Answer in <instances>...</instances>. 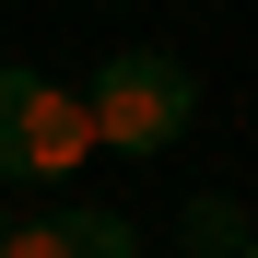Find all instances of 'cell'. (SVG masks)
Returning a JSON list of instances; mask_svg holds the SVG:
<instances>
[{
	"label": "cell",
	"mask_w": 258,
	"mask_h": 258,
	"mask_svg": "<svg viewBox=\"0 0 258 258\" xmlns=\"http://www.w3.org/2000/svg\"><path fill=\"white\" fill-rule=\"evenodd\" d=\"M235 258H258V235H246V246H235Z\"/></svg>",
	"instance_id": "6"
},
{
	"label": "cell",
	"mask_w": 258,
	"mask_h": 258,
	"mask_svg": "<svg viewBox=\"0 0 258 258\" xmlns=\"http://www.w3.org/2000/svg\"><path fill=\"white\" fill-rule=\"evenodd\" d=\"M94 153H106V141H94V106H82L71 82L0 59V188H59V176H82Z\"/></svg>",
	"instance_id": "2"
},
{
	"label": "cell",
	"mask_w": 258,
	"mask_h": 258,
	"mask_svg": "<svg viewBox=\"0 0 258 258\" xmlns=\"http://www.w3.org/2000/svg\"><path fill=\"white\" fill-rule=\"evenodd\" d=\"M0 246H12V211H0Z\"/></svg>",
	"instance_id": "5"
},
{
	"label": "cell",
	"mask_w": 258,
	"mask_h": 258,
	"mask_svg": "<svg viewBox=\"0 0 258 258\" xmlns=\"http://www.w3.org/2000/svg\"><path fill=\"white\" fill-rule=\"evenodd\" d=\"M82 106H94V141H106V153L153 164V153L188 141V117H200V71H188L176 47H106L94 82H82Z\"/></svg>",
	"instance_id": "1"
},
{
	"label": "cell",
	"mask_w": 258,
	"mask_h": 258,
	"mask_svg": "<svg viewBox=\"0 0 258 258\" xmlns=\"http://www.w3.org/2000/svg\"><path fill=\"white\" fill-rule=\"evenodd\" d=\"M0 258H141V223H129V211L71 200V211H35V223H12V246H0Z\"/></svg>",
	"instance_id": "3"
},
{
	"label": "cell",
	"mask_w": 258,
	"mask_h": 258,
	"mask_svg": "<svg viewBox=\"0 0 258 258\" xmlns=\"http://www.w3.org/2000/svg\"><path fill=\"white\" fill-rule=\"evenodd\" d=\"M258 223L235 211V188H200V200H176V258H235Z\"/></svg>",
	"instance_id": "4"
}]
</instances>
